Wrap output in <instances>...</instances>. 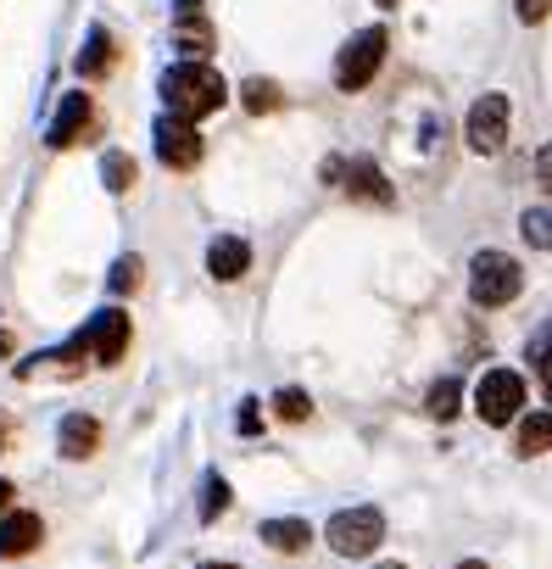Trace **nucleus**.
Wrapping results in <instances>:
<instances>
[{"instance_id":"f257e3e1","label":"nucleus","mask_w":552,"mask_h":569,"mask_svg":"<svg viewBox=\"0 0 552 569\" xmlns=\"http://www.w3.org/2000/svg\"><path fill=\"white\" fill-rule=\"evenodd\" d=\"M162 101H168L173 118H190L195 123V118H207V112H218L229 101V84L207 62H173L162 73Z\"/></svg>"},{"instance_id":"f03ea898","label":"nucleus","mask_w":552,"mask_h":569,"mask_svg":"<svg viewBox=\"0 0 552 569\" xmlns=\"http://www.w3.org/2000/svg\"><path fill=\"white\" fill-rule=\"evenodd\" d=\"M519 291H524V268L508 251H480L469 262V297H474V308H508Z\"/></svg>"},{"instance_id":"7ed1b4c3","label":"nucleus","mask_w":552,"mask_h":569,"mask_svg":"<svg viewBox=\"0 0 552 569\" xmlns=\"http://www.w3.org/2000/svg\"><path fill=\"white\" fill-rule=\"evenodd\" d=\"M324 536H330V547H335L341 558H369V552L385 541V513H380V508H341Z\"/></svg>"},{"instance_id":"20e7f679","label":"nucleus","mask_w":552,"mask_h":569,"mask_svg":"<svg viewBox=\"0 0 552 569\" xmlns=\"http://www.w3.org/2000/svg\"><path fill=\"white\" fill-rule=\"evenodd\" d=\"M385 29H363V34H352L347 46H341V57H335V84L341 90H363V84H374V73H380V62H385Z\"/></svg>"},{"instance_id":"39448f33","label":"nucleus","mask_w":552,"mask_h":569,"mask_svg":"<svg viewBox=\"0 0 552 569\" xmlns=\"http://www.w3.org/2000/svg\"><path fill=\"white\" fill-rule=\"evenodd\" d=\"M474 408H480L485 425H508V419H519V408H524V380H519L513 369H491V375L474 386Z\"/></svg>"},{"instance_id":"423d86ee","label":"nucleus","mask_w":552,"mask_h":569,"mask_svg":"<svg viewBox=\"0 0 552 569\" xmlns=\"http://www.w3.org/2000/svg\"><path fill=\"white\" fill-rule=\"evenodd\" d=\"M508 123H513L508 96H480V101L469 107V146H474L480 157L502 151V146H508Z\"/></svg>"},{"instance_id":"0eeeda50","label":"nucleus","mask_w":552,"mask_h":569,"mask_svg":"<svg viewBox=\"0 0 552 569\" xmlns=\"http://www.w3.org/2000/svg\"><path fill=\"white\" fill-rule=\"evenodd\" d=\"M79 341H84V352L96 358V363H118L123 352H129V313L123 308H101L84 330H79Z\"/></svg>"},{"instance_id":"6e6552de","label":"nucleus","mask_w":552,"mask_h":569,"mask_svg":"<svg viewBox=\"0 0 552 569\" xmlns=\"http://www.w3.org/2000/svg\"><path fill=\"white\" fill-rule=\"evenodd\" d=\"M151 140H157V157H162L168 168H195V162H201V134H195L190 118L162 112L157 129H151Z\"/></svg>"},{"instance_id":"1a4fd4ad","label":"nucleus","mask_w":552,"mask_h":569,"mask_svg":"<svg viewBox=\"0 0 552 569\" xmlns=\"http://www.w3.org/2000/svg\"><path fill=\"white\" fill-rule=\"evenodd\" d=\"M173 46L184 51V62H207L212 51V23L201 12V0H173Z\"/></svg>"},{"instance_id":"9d476101","label":"nucleus","mask_w":552,"mask_h":569,"mask_svg":"<svg viewBox=\"0 0 552 569\" xmlns=\"http://www.w3.org/2000/svg\"><path fill=\"white\" fill-rule=\"evenodd\" d=\"M90 123H96V101H90L84 90H73V96H62V107H57V118H51V129H46V146H51V151H68Z\"/></svg>"},{"instance_id":"9b49d317","label":"nucleus","mask_w":552,"mask_h":569,"mask_svg":"<svg viewBox=\"0 0 552 569\" xmlns=\"http://www.w3.org/2000/svg\"><path fill=\"white\" fill-rule=\"evenodd\" d=\"M40 541H46L40 513H7L0 519V558H29Z\"/></svg>"},{"instance_id":"f8f14e48","label":"nucleus","mask_w":552,"mask_h":569,"mask_svg":"<svg viewBox=\"0 0 552 569\" xmlns=\"http://www.w3.org/2000/svg\"><path fill=\"white\" fill-rule=\"evenodd\" d=\"M245 268H251V246H245L240 234H218V240L207 246V273H212V279L229 284V279H240Z\"/></svg>"},{"instance_id":"ddd939ff","label":"nucleus","mask_w":552,"mask_h":569,"mask_svg":"<svg viewBox=\"0 0 552 569\" xmlns=\"http://www.w3.org/2000/svg\"><path fill=\"white\" fill-rule=\"evenodd\" d=\"M96 447H101V425H96L90 413H68L62 430H57V452L79 463V458H90Z\"/></svg>"},{"instance_id":"4468645a","label":"nucleus","mask_w":552,"mask_h":569,"mask_svg":"<svg viewBox=\"0 0 552 569\" xmlns=\"http://www.w3.org/2000/svg\"><path fill=\"white\" fill-rule=\"evenodd\" d=\"M341 179H347V190L358 196V201H380V207H391V184H385V173L374 168V162H341Z\"/></svg>"},{"instance_id":"2eb2a0df","label":"nucleus","mask_w":552,"mask_h":569,"mask_svg":"<svg viewBox=\"0 0 552 569\" xmlns=\"http://www.w3.org/2000/svg\"><path fill=\"white\" fill-rule=\"evenodd\" d=\"M112 62H118V40L107 29H90L84 34V51H79V73L84 79H101V73H112Z\"/></svg>"},{"instance_id":"dca6fc26","label":"nucleus","mask_w":552,"mask_h":569,"mask_svg":"<svg viewBox=\"0 0 552 569\" xmlns=\"http://www.w3.org/2000/svg\"><path fill=\"white\" fill-rule=\"evenodd\" d=\"M262 541L273 552H308L313 530H308V519H262Z\"/></svg>"},{"instance_id":"f3484780","label":"nucleus","mask_w":552,"mask_h":569,"mask_svg":"<svg viewBox=\"0 0 552 569\" xmlns=\"http://www.w3.org/2000/svg\"><path fill=\"white\" fill-rule=\"evenodd\" d=\"M541 452H552V408L519 419V458H541Z\"/></svg>"},{"instance_id":"a211bd4d","label":"nucleus","mask_w":552,"mask_h":569,"mask_svg":"<svg viewBox=\"0 0 552 569\" xmlns=\"http://www.w3.org/2000/svg\"><path fill=\"white\" fill-rule=\"evenodd\" d=\"M240 101H245V112L262 118V112H280L285 96H280V84H273V79H245V84H240Z\"/></svg>"},{"instance_id":"6ab92c4d","label":"nucleus","mask_w":552,"mask_h":569,"mask_svg":"<svg viewBox=\"0 0 552 569\" xmlns=\"http://www.w3.org/2000/svg\"><path fill=\"white\" fill-rule=\"evenodd\" d=\"M101 179H107L112 196H123V190L134 184V157H129V151H107V157H101Z\"/></svg>"},{"instance_id":"aec40b11","label":"nucleus","mask_w":552,"mask_h":569,"mask_svg":"<svg viewBox=\"0 0 552 569\" xmlns=\"http://www.w3.org/2000/svg\"><path fill=\"white\" fill-rule=\"evenodd\" d=\"M458 408H463V386L458 380H435L430 386V419H458Z\"/></svg>"},{"instance_id":"412c9836","label":"nucleus","mask_w":552,"mask_h":569,"mask_svg":"<svg viewBox=\"0 0 552 569\" xmlns=\"http://www.w3.org/2000/svg\"><path fill=\"white\" fill-rule=\"evenodd\" d=\"M273 413H280L285 425H302V419L313 413V397L297 391V386H280V391H273Z\"/></svg>"},{"instance_id":"4be33fe9","label":"nucleus","mask_w":552,"mask_h":569,"mask_svg":"<svg viewBox=\"0 0 552 569\" xmlns=\"http://www.w3.org/2000/svg\"><path fill=\"white\" fill-rule=\"evenodd\" d=\"M519 229H524V240H530L535 251H552V207H530V212L519 218Z\"/></svg>"},{"instance_id":"5701e85b","label":"nucleus","mask_w":552,"mask_h":569,"mask_svg":"<svg viewBox=\"0 0 552 569\" xmlns=\"http://www.w3.org/2000/svg\"><path fill=\"white\" fill-rule=\"evenodd\" d=\"M530 363H535V375H541V386H546V397H552V325L541 330V341H535Z\"/></svg>"},{"instance_id":"b1692460","label":"nucleus","mask_w":552,"mask_h":569,"mask_svg":"<svg viewBox=\"0 0 552 569\" xmlns=\"http://www.w3.org/2000/svg\"><path fill=\"white\" fill-rule=\"evenodd\" d=\"M229 508V486L218 480V475H207V497H201V519H218Z\"/></svg>"},{"instance_id":"393cba45","label":"nucleus","mask_w":552,"mask_h":569,"mask_svg":"<svg viewBox=\"0 0 552 569\" xmlns=\"http://www.w3.org/2000/svg\"><path fill=\"white\" fill-rule=\"evenodd\" d=\"M134 284H140V257H118L112 262V291L123 297V291H134Z\"/></svg>"},{"instance_id":"a878e982","label":"nucleus","mask_w":552,"mask_h":569,"mask_svg":"<svg viewBox=\"0 0 552 569\" xmlns=\"http://www.w3.org/2000/svg\"><path fill=\"white\" fill-rule=\"evenodd\" d=\"M513 7H519V23H541L552 12V0H513Z\"/></svg>"},{"instance_id":"bb28decb","label":"nucleus","mask_w":552,"mask_h":569,"mask_svg":"<svg viewBox=\"0 0 552 569\" xmlns=\"http://www.w3.org/2000/svg\"><path fill=\"white\" fill-rule=\"evenodd\" d=\"M234 425H240V436H257V425H262L257 419V402H240V419Z\"/></svg>"},{"instance_id":"cd10ccee","label":"nucleus","mask_w":552,"mask_h":569,"mask_svg":"<svg viewBox=\"0 0 552 569\" xmlns=\"http://www.w3.org/2000/svg\"><path fill=\"white\" fill-rule=\"evenodd\" d=\"M535 179H541V184H546V190H552V146H546V151H541V157H535Z\"/></svg>"},{"instance_id":"c85d7f7f","label":"nucleus","mask_w":552,"mask_h":569,"mask_svg":"<svg viewBox=\"0 0 552 569\" xmlns=\"http://www.w3.org/2000/svg\"><path fill=\"white\" fill-rule=\"evenodd\" d=\"M12 497H18V491H12V480H0V508H12Z\"/></svg>"},{"instance_id":"c756f323","label":"nucleus","mask_w":552,"mask_h":569,"mask_svg":"<svg viewBox=\"0 0 552 569\" xmlns=\"http://www.w3.org/2000/svg\"><path fill=\"white\" fill-rule=\"evenodd\" d=\"M458 569H485V563H480V558H469V563H458Z\"/></svg>"},{"instance_id":"7c9ffc66","label":"nucleus","mask_w":552,"mask_h":569,"mask_svg":"<svg viewBox=\"0 0 552 569\" xmlns=\"http://www.w3.org/2000/svg\"><path fill=\"white\" fill-rule=\"evenodd\" d=\"M7 352H12V341H7V336H0V358H7Z\"/></svg>"},{"instance_id":"2f4dec72","label":"nucleus","mask_w":552,"mask_h":569,"mask_svg":"<svg viewBox=\"0 0 552 569\" xmlns=\"http://www.w3.org/2000/svg\"><path fill=\"white\" fill-rule=\"evenodd\" d=\"M201 569H234V563H201Z\"/></svg>"},{"instance_id":"473e14b6","label":"nucleus","mask_w":552,"mask_h":569,"mask_svg":"<svg viewBox=\"0 0 552 569\" xmlns=\"http://www.w3.org/2000/svg\"><path fill=\"white\" fill-rule=\"evenodd\" d=\"M374 569H408V563H374Z\"/></svg>"},{"instance_id":"72a5a7b5","label":"nucleus","mask_w":552,"mask_h":569,"mask_svg":"<svg viewBox=\"0 0 552 569\" xmlns=\"http://www.w3.org/2000/svg\"><path fill=\"white\" fill-rule=\"evenodd\" d=\"M374 7H397V0H374Z\"/></svg>"},{"instance_id":"f704fd0d","label":"nucleus","mask_w":552,"mask_h":569,"mask_svg":"<svg viewBox=\"0 0 552 569\" xmlns=\"http://www.w3.org/2000/svg\"><path fill=\"white\" fill-rule=\"evenodd\" d=\"M0 441H7V425H0Z\"/></svg>"}]
</instances>
